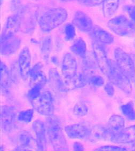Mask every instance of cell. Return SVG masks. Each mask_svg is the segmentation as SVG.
<instances>
[{
	"mask_svg": "<svg viewBox=\"0 0 135 151\" xmlns=\"http://www.w3.org/2000/svg\"><path fill=\"white\" fill-rule=\"evenodd\" d=\"M46 129L51 145L56 151H68L67 140L62 131L60 121L53 115L47 119Z\"/></svg>",
	"mask_w": 135,
	"mask_h": 151,
	"instance_id": "cell-1",
	"label": "cell"
},
{
	"mask_svg": "<svg viewBox=\"0 0 135 151\" xmlns=\"http://www.w3.org/2000/svg\"><path fill=\"white\" fill-rule=\"evenodd\" d=\"M68 17V12L65 9L60 7L51 9L39 18V27L43 32H49L62 24Z\"/></svg>",
	"mask_w": 135,
	"mask_h": 151,
	"instance_id": "cell-2",
	"label": "cell"
},
{
	"mask_svg": "<svg viewBox=\"0 0 135 151\" xmlns=\"http://www.w3.org/2000/svg\"><path fill=\"white\" fill-rule=\"evenodd\" d=\"M108 28L122 37H130L135 34V23L123 15L113 18L107 23Z\"/></svg>",
	"mask_w": 135,
	"mask_h": 151,
	"instance_id": "cell-3",
	"label": "cell"
},
{
	"mask_svg": "<svg viewBox=\"0 0 135 151\" xmlns=\"http://www.w3.org/2000/svg\"><path fill=\"white\" fill-rule=\"evenodd\" d=\"M107 76L113 84L127 93H130L131 85L130 78L120 68L116 62L111 60L110 70Z\"/></svg>",
	"mask_w": 135,
	"mask_h": 151,
	"instance_id": "cell-4",
	"label": "cell"
},
{
	"mask_svg": "<svg viewBox=\"0 0 135 151\" xmlns=\"http://www.w3.org/2000/svg\"><path fill=\"white\" fill-rule=\"evenodd\" d=\"M33 106L40 114L50 116L54 114V99L50 91L42 92L38 98L31 101Z\"/></svg>",
	"mask_w": 135,
	"mask_h": 151,
	"instance_id": "cell-5",
	"label": "cell"
},
{
	"mask_svg": "<svg viewBox=\"0 0 135 151\" xmlns=\"http://www.w3.org/2000/svg\"><path fill=\"white\" fill-rule=\"evenodd\" d=\"M62 74L66 86L70 84L78 74V64L76 59L72 54L66 53L62 63Z\"/></svg>",
	"mask_w": 135,
	"mask_h": 151,
	"instance_id": "cell-6",
	"label": "cell"
},
{
	"mask_svg": "<svg viewBox=\"0 0 135 151\" xmlns=\"http://www.w3.org/2000/svg\"><path fill=\"white\" fill-rule=\"evenodd\" d=\"M116 62L129 78L135 77L134 63L129 55L120 48H116L114 51Z\"/></svg>",
	"mask_w": 135,
	"mask_h": 151,
	"instance_id": "cell-7",
	"label": "cell"
},
{
	"mask_svg": "<svg viewBox=\"0 0 135 151\" xmlns=\"http://www.w3.org/2000/svg\"><path fill=\"white\" fill-rule=\"evenodd\" d=\"M93 47V55L97 64L101 72L107 76L110 70L111 60L108 58L107 53L104 48L98 42H94Z\"/></svg>",
	"mask_w": 135,
	"mask_h": 151,
	"instance_id": "cell-8",
	"label": "cell"
},
{
	"mask_svg": "<svg viewBox=\"0 0 135 151\" xmlns=\"http://www.w3.org/2000/svg\"><path fill=\"white\" fill-rule=\"evenodd\" d=\"M17 113L14 108L10 106L1 108V127L5 132H10L14 128Z\"/></svg>",
	"mask_w": 135,
	"mask_h": 151,
	"instance_id": "cell-9",
	"label": "cell"
},
{
	"mask_svg": "<svg viewBox=\"0 0 135 151\" xmlns=\"http://www.w3.org/2000/svg\"><path fill=\"white\" fill-rule=\"evenodd\" d=\"M20 19L18 14H13L8 18L1 34V39L16 35L21 26Z\"/></svg>",
	"mask_w": 135,
	"mask_h": 151,
	"instance_id": "cell-10",
	"label": "cell"
},
{
	"mask_svg": "<svg viewBox=\"0 0 135 151\" xmlns=\"http://www.w3.org/2000/svg\"><path fill=\"white\" fill-rule=\"evenodd\" d=\"M18 63L22 78L26 80L29 77V73L31 68V53L27 47H25L20 51Z\"/></svg>",
	"mask_w": 135,
	"mask_h": 151,
	"instance_id": "cell-11",
	"label": "cell"
},
{
	"mask_svg": "<svg viewBox=\"0 0 135 151\" xmlns=\"http://www.w3.org/2000/svg\"><path fill=\"white\" fill-rule=\"evenodd\" d=\"M73 23L74 25L85 33H90L93 27L92 20L87 14L81 11L75 12L73 19Z\"/></svg>",
	"mask_w": 135,
	"mask_h": 151,
	"instance_id": "cell-12",
	"label": "cell"
},
{
	"mask_svg": "<svg viewBox=\"0 0 135 151\" xmlns=\"http://www.w3.org/2000/svg\"><path fill=\"white\" fill-rule=\"evenodd\" d=\"M32 128L36 136L37 150L44 151L47 147V138H46V128L45 124L42 121L37 120L35 121Z\"/></svg>",
	"mask_w": 135,
	"mask_h": 151,
	"instance_id": "cell-13",
	"label": "cell"
},
{
	"mask_svg": "<svg viewBox=\"0 0 135 151\" xmlns=\"http://www.w3.org/2000/svg\"><path fill=\"white\" fill-rule=\"evenodd\" d=\"M110 140L117 144L129 143L135 141V126H131L120 132L112 134Z\"/></svg>",
	"mask_w": 135,
	"mask_h": 151,
	"instance_id": "cell-14",
	"label": "cell"
},
{
	"mask_svg": "<svg viewBox=\"0 0 135 151\" xmlns=\"http://www.w3.org/2000/svg\"><path fill=\"white\" fill-rule=\"evenodd\" d=\"M20 46V40L16 35L1 39V53L3 55H10L15 53Z\"/></svg>",
	"mask_w": 135,
	"mask_h": 151,
	"instance_id": "cell-15",
	"label": "cell"
},
{
	"mask_svg": "<svg viewBox=\"0 0 135 151\" xmlns=\"http://www.w3.org/2000/svg\"><path fill=\"white\" fill-rule=\"evenodd\" d=\"M65 131L70 138L81 139L88 136L90 130L85 125L76 123L66 126Z\"/></svg>",
	"mask_w": 135,
	"mask_h": 151,
	"instance_id": "cell-16",
	"label": "cell"
},
{
	"mask_svg": "<svg viewBox=\"0 0 135 151\" xmlns=\"http://www.w3.org/2000/svg\"><path fill=\"white\" fill-rule=\"evenodd\" d=\"M18 146L15 150L28 151L37 149V145L36 139L28 132H22L18 137Z\"/></svg>",
	"mask_w": 135,
	"mask_h": 151,
	"instance_id": "cell-17",
	"label": "cell"
},
{
	"mask_svg": "<svg viewBox=\"0 0 135 151\" xmlns=\"http://www.w3.org/2000/svg\"><path fill=\"white\" fill-rule=\"evenodd\" d=\"M49 80L51 86L57 92L65 93L68 91V87L56 68H51L49 71Z\"/></svg>",
	"mask_w": 135,
	"mask_h": 151,
	"instance_id": "cell-18",
	"label": "cell"
},
{
	"mask_svg": "<svg viewBox=\"0 0 135 151\" xmlns=\"http://www.w3.org/2000/svg\"><path fill=\"white\" fill-rule=\"evenodd\" d=\"M112 132L110 129L102 125H96L90 130L88 138L90 140H97L110 139Z\"/></svg>",
	"mask_w": 135,
	"mask_h": 151,
	"instance_id": "cell-19",
	"label": "cell"
},
{
	"mask_svg": "<svg viewBox=\"0 0 135 151\" xmlns=\"http://www.w3.org/2000/svg\"><path fill=\"white\" fill-rule=\"evenodd\" d=\"M30 83L33 86L37 83L45 84L47 82V78L45 73L43 71V64L37 63L31 68L29 73Z\"/></svg>",
	"mask_w": 135,
	"mask_h": 151,
	"instance_id": "cell-20",
	"label": "cell"
},
{
	"mask_svg": "<svg viewBox=\"0 0 135 151\" xmlns=\"http://www.w3.org/2000/svg\"><path fill=\"white\" fill-rule=\"evenodd\" d=\"M90 33L98 43L108 45L114 41V37L111 34L98 26H94Z\"/></svg>",
	"mask_w": 135,
	"mask_h": 151,
	"instance_id": "cell-21",
	"label": "cell"
},
{
	"mask_svg": "<svg viewBox=\"0 0 135 151\" xmlns=\"http://www.w3.org/2000/svg\"><path fill=\"white\" fill-rule=\"evenodd\" d=\"M11 80L8 68L4 63L1 62V86L3 93L9 92Z\"/></svg>",
	"mask_w": 135,
	"mask_h": 151,
	"instance_id": "cell-22",
	"label": "cell"
},
{
	"mask_svg": "<svg viewBox=\"0 0 135 151\" xmlns=\"http://www.w3.org/2000/svg\"><path fill=\"white\" fill-rule=\"evenodd\" d=\"M124 120L118 115H113L108 122V128L112 134H116L124 129Z\"/></svg>",
	"mask_w": 135,
	"mask_h": 151,
	"instance_id": "cell-23",
	"label": "cell"
},
{
	"mask_svg": "<svg viewBox=\"0 0 135 151\" xmlns=\"http://www.w3.org/2000/svg\"><path fill=\"white\" fill-rule=\"evenodd\" d=\"M70 50L75 55L85 59L87 57V45L85 40L81 37L74 41L70 47Z\"/></svg>",
	"mask_w": 135,
	"mask_h": 151,
	"instance_id": "cell-24",
	"label": "cell"
},
{
	"mask_svg": "<svg viewBox=\"0 0 135 151\" xmlns=\"http://www.w3.org/2000/svg\"><path fill=\"white\" fill-rule=\"evenodd\" d=\"M103 12L105 17L112 16L117 11L119 6V0H103Z\"/></svg>",
	"mask_w": 135,
	"mask_h": 151,
	"instance_id": "cell-25",
	"label": "cell"
},
{
	"mask_svg": "<svg viewBox=\"0 0 135 151\" xmlns=\"http://www.w3.org/2000/svg\"><path fill=\"white\" fill-rule=\"evenodd\" d=\"M52 48V42L50 36L45 37L43 40L41 48V55L45 59H48Z\"/></svg>",
	"mask_w": 135,
	"mask_h": 151,
	"instance_id": "cell-26",
	"label": "cell"
},
{
	"mask_svg": "<svg viewBox=\"0 0 135 151\" xmlns=\"http://www.w3.org/2000/svg\"><path fill=\"white\" fill-rule=\"evenodd\" d=\"M44 84L41 83H37L32 86V87L28 91L27 95L28 99L31 101H32L38 98L42 93L41 90Z\"/></svg>",
	"mask_w": 135,
	"mask_h": 151,
	"instance_id": "cell-27",
	"label": "cell"
},
{
	"mask_svg": "<svg viewBox=\"0 0 135 151\" xmlns=\"http://www.w3.org/2000/svg\"><path fill=\"white\" fill-rule=\"evenodd\" d=\"M122 112L127 118L130 120H135V110L132 102L122 105L121 107Z\"/></svg>",
	"mask_w": 135,
	"mask_h": 151,
	"instance_id": "cell-28",
	"label": "cell"
},
{
	"mask_svg": "<svg viewBox=\"0 0 135 151\" xmlns=\"http://www.w3.org/2000/svg\"><path fill=\"white\" fill-rule=\"evenodd\" d=\"M34 116L33 109H28L20 112L18 115V120L25 123L31 122Z\"/></svg>",
	"mask_w": 135,
	"mask_h": 151,
	"instance_id": "cell-29",
	"label": "cell"
},
{
	"mask_svg": "<svg viewBox=\"0 0 135 151\" xmlns=\"http://www.w3.org/2000/svg\"><path fill=\"white\" fill-rule=\"evenodd\" d=\"M88 109L85 104L78 103L74 107V114L78 116H85L88 113Z\"/></svg>",
	"mask_w": 135,
	"mask_h": 151,
	"instance_id": "cell-30",
	"label": "cell"
},
{
	"mask_svg": "<svg viewBox=\"0 0 135 151\" xmlns=\"http://www.w3.org/2000/svg\"><path fill=\"white\" fill-rule=\"evenodd\" d=\"M64 34L65 40L66 41H71L73 39L76 35L75 29L73 25L68 24L65 26Z\"/></svg>",
	"mask_w": 135,
	"mask_h": 151,
	"instance_id": "cell-31",
	"label": "cell"
},
{
	"mask_svg": "<svg viewBox=\"0 0 135 151\" xmlns=\"http://www.w3.org/2000/svg\"><path fill=\"white\" fill-rule=\"evenodd\" d=\"M10 76L12 81L14 83H17L19 81L20 78H22V76L18 63H15L12 65Z\"/></svg>",
	"mask_w": 135,
	"mask_h": 151,
	"instance_id": "cell-32",
	"label": "cell"
},
{
	"mask_svg": "<svg viewBox=\"0 0 135 151\" xmlns=\"http://www.w3.org/2000/svg\"><path fill=\"white\" fill-rule=\"evenodd\" d=\"M88 82L91 86L99 88L101 87L104 84V79L101 76H92L89 78Z\"/></svg>",
	"mask_w": 135,
	"mask_h": 151,
	"instance_id": "cell-33",
	"label": "cell"
},
{
	"mask_svg": "<svg viewBox=\"0 0 135 151\" xmlns=\"http://www.w3.org/2000/svg\"><path fill=\"white\" fill-rule=\"evenodd\" d=\"M78 2L83 6H98L103 3V0H78Z\"/></svg>",
	"mask_w": 135,
	"mask_h": 151,
	"instance_id": "cell-34",
	"label": "cell"
},
{
	"mask_svg": "<svg viewBox=\"0 0 135 151\" xmlns=\"http://www.w3.org/2000/svg\"><path fill=\"white\" fill-rule=\"evenodd\" d=\"M95 150L96 151H126L127 150L126 148L120 147L118 146H102L101 147L97 148Z\"/></svg>",
	"mask_w": 135,
	"mask_h": 151,
	"instance_id": "cell-35",
	"label": "cell"
},
{
	"mask_svg": "<svg viewBox=\"0 0 135 151\" xmlns=\"http://www.w3.org/2000/svg\"><path fill=\"white\" fill-rule=\"evenodd\" d=\"M128 14L131 20L135 23V6H126V9Z\"/></svg>",
	"mask_w": 135,
	"mask_h": 151,
	"instance_id": "cell-36",
	"label": "cell"
},
{
	"mask_svg": "<svg viewBox=\"0 0 135 151\" xmlns=\"http://www.w3.org/2000/svg\"><path fill=\"white\" fill-rule=\"evenodd\" d=\"M105 91L107 93L108 95L112 96L114 94V89L111 83H107V84L105 86Z\"/></svg>",
	"mask_w": 135,
	"mask_h": 151,
	"instance_id": "cell-37",
	"label": "cell"
},
{
	"mask_svg": "<svg viewBox=\"0 0 135 151\" xmlns=\"http://www.w3.org/2000/svg\"><path fill=\"white\" fill-rule=\"evenodd\" d=\"M73 149L74 151H83L85 148L81 143L75 142L73 144Z\"/></svg>",
	"mask_w": 135,
	"mask_h": 151,
	"instance_id": "cell-38",
	"label": "cell"
},
{
	"mask_svg": "<svg viewBox=\"0 0 135 151\" xmlns=\"http://www.w3.org/2000/svg\"><path fill=\"white\" fill-rule=\"evenodd\" d=\"M51 62H52L54 63V64L56 65H58L59 64V60L57 58V57L56 56H54V57H51Z\"/></svg>",
	"mask_w": 135,
	"mask_h": 151,
	"instance_id": "cell-39",
	"label": "cell"
},
{
	"mask_svg": "<svg viewBox=\"0 0 135 151\" xmlns=\"http://www.w3.org/2000/svg\"><path fill=\"white\" fill-rule=\"evenodd\" d=\"M60 1H62V2H69V1H72V0H60Z\"/></svg>",
	"mask_w": 135,
	"mask_h": 151,
	"instance_id": "cell-40",
	"label": "cell"
},
{
	"mask_svg": "<svg viewBox=\"0 0 135 151\" xmlns=\"http://www.w3.org/2000/svg\"><path fill=\"white\" fill-rule=\"evenodd\" d=\"M134 1H135V0H134Z\"/></svg>",
	"mask_w": 135,
	"mask_h": 151,
	"instance_id": "cell-41",
	"label": "cell"
}]
</instances>
